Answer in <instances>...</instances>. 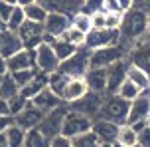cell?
<instances>
[{"mask_svg":"<svg viewBox=\"0 0 150 147\" xmlns=\"http://www.w3.org/2000/svg\"><path fill=\"white\" fill-rule=\"evenodd\" d=\"M148 12L138 4H132V8L122 14V22H120V40L132 44L136 40H140L146 36L148 30Z\"/></svg>","mask_w":150,"mask_h":147,"instance_id":"obj_1","label":"cell"},{"mask_svg":"<svg viewBox=\"0 0 150 147\" xmlns=\"http://www.w3.org/2000/svg\"><path fill=\"white\" fill-rule=\"evenodd\" d=\"M128 108H130V103L120 100L119 95H105L97 119H105L115 125H125L128 117Z\"/></svg>","mask_w":150,"mask_h":147,"instance_id":"obj_2","label":"cell"},{"mask_svg":"<svg viewBox=\"0 0 150 147\" xmlns=\"http://www.w3.org/2000/svg\"><path fill=\"white\" fill-rule=\"evenodd\" d=\"M128 50H130V44L127 46V42H122V40H120L119 46L95 50V52L89 54V68H101V70H107L111 64L120 62V60H127Z\"/></svg>","mask_w":150,"mask_h":147,"instance_id":"obj_3","label":"cell"},{"mask_svg":"<svg viewBox=\"0 0 150 147\" xmlns=\"http://www.w3.org/2000/svg\"><path fill=\"white\" fill-rule=\"evenodd\" d=\"M89 54H91L89 50L81 46L69 60L59 64L57 72H61L65 77H83L89 70Z\"/></svg>","mask_w":150,"mask_h":147,"instance_id":"obj_4","label":"cell"},{"mask_svg":"<svg viewBox=\"0 0 150 147\" xmlns=\"http://www.w3.org/2000/svg\"><path fill=\"white\" fill-rule=\"evenodd\" d=\"M127 62L140 68V70L150 77V38L144 36V38L136 40L130 44V50H128Z\"/></svg>","mask_w":150,"mask_h":147,"instance_id":"obj_5","label":"cell"},{"mask_svg":"<svg viewBox=\"0 0 150 147\" xmlns=\"http://www.w3.org/2000/svg\"><path fill=\"white\" fill-rule=\"evenodd\" d=\"M91 125H93V121L89 117L67 109V113L63 117V123H61V135L67 137V139H73L77 135H83V133L91 131Z\"/></svg>","mask_w":150,"mask_h":147,"instance_id":"obj_6","label":"cell"},{"mask_svg":"<svg viewBox=\"0 0 150 147\" xmlns=\"http://www.w3.org/2000/svg\"><path fill=\"white\" fill-rule=\"evenodd\" d=\"M120 44V30H91L85 36V44L89 52L101 50V48H111V46H119Z\"/></svg>","mask_w":150,"mask_h":147,"instance_id":"obj_7","label":"cell"},{"mask_svg":"<svg viewBox=\"0 0 150 147\" xmlns=\"http://www.w3.org/2000/svg\"><path fill=\"white\" fill-rule=\"evenodd\" d=\"M67 105L63 103V105H59L57 109H53V111H50V113H45L44 119L40 121V125H38L36 129L44 137H47V139L52 141L53 137H57V135H61V123H63V117H65V113H67Z\"/></svg>","mask_w":150,"mask_h":147,"instance_id":"obj_8","label":"cell"},{"mask_svg":"<svg viewBox=\"0 0 150 147\" xmlns=\"http://www.w3.org/2000/svg\"><path fill=\"white\" fill-rule=\"evenodd\" d=\"M71 26V18L59 12H47L44 22V44H52L53 40L61 38V34Z\"/></svg>","mask_w":150,"mask_h":147,"instance_id":"obj_9","label":"cell"},{"mask_svg":"<svg viewBox=\"0 0 150 147\" xmlns=\"http://www.w3.org/2000/svg\"><path fill=\"white\" fill-rule=\"evenodd\" d=\"M16 34L22 42L24 50H36L40 44H44V26L42 24H34L26 20Z\"/></svg>","mask_w":150,"mask_h":147,"instance_id":"obj_10","label":"cell"},{"mask_svg":"<svg viewBox=\"0 0 150 147\" xmlns=\"http://www.w3.org/2000/svg\"><path fill=\"white\" fill-rule=\"evenodd\" d=\"M103 98L105 95H99V93H87L83 100L75 101L71 105H67L71 111H77V113H81V115L89 117L91 121H95L99 117V109H101V103H103Z\"/></svg>","mask_w":150,"mask_h":147,"instance_id":"obj_11","label":"cell"},{"mask_svg":"<svg viewBox=\"0 0 150 147\" xmlns=\"http://www.w3.org/2000/svg\"><path fill=\"white\" fill-rule=\"evenodd\" d=\"M57 68H59V60L55 58L52 46L50 44H40L36 48V70L40 74L50 76L53 72H57Z\"/></svg>","mask_w":150,"mask_h":147,"instance_id":"obj_12","label":"cell"},{"mask_svg":"<svg viewBox=\"0 0 150 147\" xmlns=\"http://www.w3.org/2000/svg\"><path fill=\"white\" fill-rule=\"evenodd\" d=\"M148 113H150V90H146V92H140V95L134 101H130L128 117L125 125H134L138 121H144Z\"/></svg>","mask_w":150,"mask_h":147,"instance_id":"obj_13","label":"cell"},{"mask_svg":"<svg viewBox=\"0 0 150 147\" xmlns=\"http://www.w3.org/2000/svg\"><path fill=\"white\" fill-rule=\"evenodd\" d=\"M87 93H89V87L85 84V77H69L63 87V93H61V101L65 105H71L75 101L83 100Z\"/></svg>","mask_w":150,"mask_h":147,"instance_id":"obj_14","label":"cell"},{"mask_svg":"<svg viewBox=\"0 0 150 147\" xmlns=\"http://www.w3.org/2000/svg\"><path fill=\"white\" fill-rule=\"evenodd\" d=\"M127 68H128L127 60L115 62L107 68V93L105 95H115V93H117L120 84L127 80Z\"/></svg>","mask_w":150,"mask_h":147,"instance_id":"obj_15","label":"cell"},{"mask_svg":"<svg viewBox=\"0 0 150 147\" xmlns=\"http://www.w3.org/2000/svg\"><path fill=\"white\" fill-rule=\"evenodd\" d=\"M8 74L22 70H36V50H20L18 54L10 56L6 60Z\"/></svg>","mask_w":150,"mask_h":147,"instance_id":"obj_16","label":"cell"},{"mask_svg":"<svg viewBox=\"0 0 150 147\" xmlns=\"http://www.w3.org/2000/svg\"><path fill=\"white\" fill-rule=\"evenodd\" d=\"M44 115L45 113H42V111L36 109L32 103H28L26 109L20 111V113L14 117V125H18V127L24 129V131H30V129H36L38 125H40V121L44 119Z\"/></svg>","mask_w":150,"mask_h":147,"instance_id":"obj_17","label":"cell"},{"mask_svg":"<svg viewBox=\"0 0 150 147\" xmlns=\"http://www.w3.org/2000/svg\"><path fill=\"white\" fill-rule=\"evenodd\" d=\"M120 125H115L111 121H105V119H95L93 125H91V131L93 135L99 139V143H115L117 141V133H119Z\"/></svg>","mask_w":150,"mask_h":147,"instance_id":"obj_18","label":"cell"},{"mask_svg":"<svg viewBox=\"0 0 150 147\" xmlns=\"http://www.w3.org/2000/svg\"><path fill=\"white\" fill-rule=\"evenodd\" d=\"M83 77H85V84H87L91 93H99V95H105L107 93V70L89 68Z\"/></svg>","mask_w":150,"mask_h":147,"instance_id":"obj_19","label":"cell"},{"mask_svg":"<svg viewBox=\"0 0 150 147\" xmlns=\"http://www.w3.org/2000/svg\"><path fill=\"white\" fill-rule=\"evenodd\" d=\"M30 103L36 109H40L42 113H50V111H53V109H57L59 105H63V101H61L57 95H53L47 87H45L42 93H38V95L30 101Z\"/></svg>","mask_w":150,"mask_h":147,"instance_id":"obj_20","label":"cell"},{"mask_svg":"<svg viewBox=\"0 0 150 147\" xmlns=\"http://www.w3.org/2000/svg\"><path fill=\"white\" fill-rule=\"evenodd\" d=\"M20 50H24V48H22V42H20L16 32L6 30L4 34H0V56L4 60H8L10 56H14V54H18Z\"/></svg>","mask_w":150,"mask_h":147,"instance_id":"obj_21","label":"cell"},{"mask_svg":"<svg viewBox=\"0 0 150 147\" xmlns=\"http://www.w3.org/2000/svg\"><path fill=\"white\" fill-rule=\"evenodd\" d=\"M18 4L24 8V16H26L28 22L42 24L44 26L45 18H47V10L44 8L42 2H18Z\"/></svg>","mask_w":150,"mask_h":147,"instance_id":"obj_22","label":"cell"},{"mask_svg":"<svg viewBox=\"0 0 150 147\" xmlns=\"http://www.w3.org/2000/svg\"><path fill=\"white\" fill-rule=\"evenodd\" d=\"M45 87H47V76H45V74H40V72H38L30 84H28V85H24L22 90H20V95H22L24 100L32 101V100H34V98L38 95V93H42V92H44Z\"/></svg>","mask_w":150,"mask_h":147,"instance_id":"obj_23","label":"cell"},{"mask_svg":"<svg viewBox=\"0 0 150 147\" xmlns=\"http://www.w3.org/2000/svg\"><path fill=\"white\" fill-rule=\"evenodd\" d=\"M127 80L130 82V84H134L140 92L150 90V77L146 76L140 68H136V66H132V64H128V68H127Z\"/></svg>","mask_w":150,"mask_h":147,"instance_id":"obj_24","label":"cell"},{"mask_svg":"<svg viewBox=\"0 0 150 147\" xmlns=\"http://www.w3.org/2000/svg\"><path fill=\"white\" fill-rule=\"evenodd\" d=\"M52 50H53V54H55V58L59 60V64L61 62H65V60H69L71 56L79 50V48H75V46H71V44H67V42H63L61 38H57V40H53L52 44Z\"/></svg>","mask_w":150,"mask_h":147,"instance_id":"obj_25","label":"cell"},{"mask_svg":"<svg viewBox=\"0 0 150 147\" xmlns=\"http://www.w3.org/2000/svg\"><path fill=\"white\" fill-rule=\"evenodd\" d=\"M20 93V90H18V85H16V82L12 80V76L10 74H6V76L0 77V100H12L14 95H18Z\"/></svg>","mask_w":150,"mask_h":147,"instance_id":"obj_26","label":"cell"},{"mask_svg":"<svg viewBox=\"0 0 150 147\" xmlns=\"http://www.w3.org/2000/svg\"><path fill=\"white\" fill-rule=\"evenodd\" d=\"M67 80L69 77H65L61 72H53V74L47 76V90L61 100V93H63V87H65V84H67Z\"/></svg>","mask_w":150,"mask_h":147,"instance_id":"obj_27","label":"cell"},{"mask_svg":"<svg viewBox=\"0 0 150 147\" xmlns=\"http://www.w3.org/2000/svg\"><path fill=\"white\" fill-rule=\"evenodd\" d=\"M115 143H119V145H122V147H134L136 145V131L130 125H120Z\"/></svg>","mask_w":150,"mask_h":147,"instance_id":"obj_28","label":"cell"},{"mask_svg":"<svg viewBox=\"0 0 150 147\" xmlns=\"http://www.w3.org/2000/svg\"><path fill=\"white\" fill-rule=\"evenodd\" d=\"M6 141H8V147H24V141H26V131L20 129L18 125H12L6 129Z\"/></svg>","mask_w":150,"mask_h":147,"instance_id":"obj_29","label":"cell"},{"mask_svg":"<svg viewBox=\"0 0 150 147\" xmlns=\"http://www.w3.org/2000/svg\"><path fill=\"white\" fill-rule=\"evenodd\" d=\"M115 95H119L120 100H125V101H128V103H130V101H134L136 98L140 95V90H138L134 84H130L128 80H125V82L120 84V87L117 90V93H115Z\"/></svg>","mask_w":150,"mask_h":147,"instance_id":"obj_30","label":"cell"},{"mask_svg":"<svg viewBox=\"0 0 150 147\" xmlns=\"http://www.w3.org/2000/svg\"><path fill=\"white\" fill-rule=\"evenodd\" d=\"M26 22V16H24V8L16 2V6L14 10H12V14H10V18H8V22H6V28L8 32H18L20 30V26Z\"/></svg>","mask_w":150,"mask_h":147,"instance_id":"obj_31","label":"cell"},{"mask_svg":"<svg viewBox=\"0 0 150 147\" xmlns=\"http://www.w3.org/2000/svg\"><path fill=\"white\" fill-rule=\"evenodd\" d=\"M24 147H50V139L44 137L38 129H30V131H26Z\"/></svg>","mask_w":150,"mask_h":147,"instance_id":"obj_32","label":"cell"},{"mask_svg":"<svg viewBox=\"0 0 150 147\" xmlns=\"http://www.w3.org/2000/svg\"><path fill=\"white\" fill-rule=\"evenodd\" d=\"M71 26L73 28H77V30L81 32V34H89L93 28H91V16L83 14V12H75L73 16H71Z\"/></svg>","mask_w":150,"mask_h":147,"instance_id":"obj_33","label":"cell"},{"mask_svg":"<svg viewBox=\"0 0 150 147\" xmlns=\"http://www.w3.org/2000/svg\"><path fill=\"white\" fill-rule=\"evenodd\" d=\"M61 40L67 42V44H71V46H75V48H81L83 44H85V34H81V32L77 30V28H73V26H69L67 30L61 34Z\"/></svg>","mask_w":150,"mask_h":147,"instance_id":"obj_34","label":"cell"},{"mask_svg":"<svg viewBox=\"0 0 150 147\" xmlns=\"http://www.w3.org/2000/svg\"><path fill=\"white\" fill-rule=\"evenodd\" d=\"M71 145L73 147H99V139L93 135V131H87V133H83V135L73 137Z\"/></svg>","mask_w":150,"mask_h":147,"instance_id":"obj_35","label":"cell"},{"mask_svg":"<svg viewBox=\"0 0 150 147\" xmlns=\"http://www.w3.org/2000/svg\"><path fill=\"white\" fill-rule=\"evenodd\" d=\"M36 74H38V70H22V72H14V74H10V76H12V80L16 82L18 90H22L24 85H28L32 80H34Z\"/></svg>","mask_w":150,"mask_h":147,"instance_id":"obj_36","label":"cell"},{"mask_svg":"<svg viewBox=\"0 0 150 147\" xmlns=\"http://www.w3.org/2000/svg\"><path fill=\"white\" fill-rule=\"evenodd\" d=\"M28 103H30V101L24 100L20 93H18V95H14L12 100H8V109H10V115L16 117L20 111H24V109H26V105H28Z\"/></svg>","mask_w":150,"mask_h":147,"instance_id":"obj_37","label":"cell"},{"mask_svg":"<svg viewBox=\"0 0 150 147\" xmlns=\"http://www.w3.org/2000/svg\"><path fill=\"white\" fill-rule=\"evenodd\" d=\"M122 22V14H105V28L107 30H119Z\"/></svg>","mask_w":150,"mask_h":147,"instance_id":"obj_38","label":"cell"},{"mask_svg":"<svg viewBox=\"0 0 150 147\" xmlns=\"http://www.w3.org/2000/svg\"><path fill=\"white\" fill-rule=\"evenodd\" d=\"M16 2H6V0H0V20L6 24L10 14H12V10H14Z\"/></svg>","mask_w":150,"mask_h":147,"instance_id":"obj_39","label":"cell"},{"mask_svg":"<svg viewBox=\"0 0 150 147\" xmlns=\"http://www.w3.org/2000/svg\"><path fill=\"white\" fill-rule=\"evenodd\" d=\"M136 145H140V147H150V129H148V127H144L142 131L136 133Z\"/></svg>","mask_w":150,"mask_h":147,"instance_id":"obj_40","label":"cell"},{"mask_svg":"<svg viewBox=\"0 0 150 147\" xmlns=\"http://www.w3.org/2000/svg\"><path fill=\"white\" fill-rule=\"evenodd\" d=\"M50 147H73V145H71V139L63 137V135H57L50 141Z\"/></svg>","mask_w":150,"mask_h":147,"instance_id":"obj_41","label":"cell"},{"mask_svg":"<svg viewBox=\"0 0 150 147\" xmlns=\"http://www.w3.org/2000/svg\"><path fill=\"white\" fill-rule=\"evenodd\" d=\"M12 125H14V117H10V115L0 117V135L6 133V129H8V127H12Z\"/></svg>","mask_w":150,"mask_h":147,"instance_id":"obj_42","label":"cell"},{"mask_svg":"<svg viewBox=\"0 0 150 147\" xmlns=\"http://www.w3.org/2000/svg\"><path fill=\"white\" fill-rule=\"evenodd\" d=\"M6 115H10V109H8V101L0 100V117H6ZM10 117H12V115H10Z\"/></svg>","mask_w":150,"mask_h":147,"instance_id":"obj_43","label":"cell"},{"mask_svg":"<svg viewBox=\"0 0 150 147\" xmlns=\"http://www.w3.org/2000/svg\"><path fill=\"white\" fill-rule=\"evenodd\" d=\"M6 74H8V70H6V60H4V58L0 56V77L6 76Z\"/></svg>","mask_w":150,"mask_h":147,"instance_id":"obj_44","label":"cell"},{"mask_svg":"<svg viewBox=\"0 0 150 147\" xmlns=\"http://www.w3.org/2000/svg\"><path fill=\"white\" fill-rule=\"evenodd\" d=\"M0 147H8V141H6V135L4 133L0 135Z\"/></svg>","mask_w":150,"mask_h":147,"instance_id":"obj_45","label":"cell"},{"mask_svg":"<svg viewBox=\"0 0 150 147\" xmlns=\"http://www.w3.org/2000/svg\"><path fill=\"white\" fill-rule=\"evenodd\" d=\"M6 30H8V28H6V24H4L2 20H0V34H4Z\"/></svg>","mask_w":150,"mask_h":147,"instance_id":"obj_46","label":"cell"},{"mask_svg":"<svg viewBox=\"0 0 150 147\" xmlns=\"http://www.w3.org/2000/svg\"><path fill=\"white\" fill-rule=\"evenodd\" d=\"M144 123H146V127H148V129H150V113H148V115H146V119H144Z\"/></svg>","mask_w":150,"mask_h":147,"instance_id":"obj_47","label":"cell"},{"mask_svg":"<svg viewBox=\"0 0 150 147\" xmlns=\"http://www.w3.org/2000/svg\"><path fill=\"white\" fill-rule=\"evenodd\" d=\"M146 36L150 38V16H148V30H146Z\"/></svg>","mask_w":150,"mask_h":147,"instance_id":"obj_48","label":"cell"},{"mask_svg":"<svg viewBox=\"0 0 150 147\" xmlns=\"http://www.w3.org/2000/svg\"><path fill=\"white\" fill-rule=\"evenodd\" d=\"M99 147H112L111 143H99Z\"/></svg>","mask_w":150,"mask_h":147,"instance_id":"obj_49","label":"cell"},{"mask_svg":"<svg viewBox=\"0 0 150 147\" xmlns=\"http://www.w3.org/2000/svg\"><path fill=\"white\" fill-rule=\"evenodd\" d=\"M112 147H122V145H119V143H112Z\"/></svg>","mask_w":150,"mask_h":147,"instance_id":"obj_50","label":"cell"},{"mask_svg":"<svg viewBox=\"0 0 150 147\" xmlns=\"http://www.w3.org/2000/svg\"><path fill=\"white\" fill-rule=\"evenodd\" d=\"M134 147H140V145H134Z\"/></svg>","mask_w":150,"mask_h":147,"instance_id":"obj_51","label":"cell"}]
</instances>
